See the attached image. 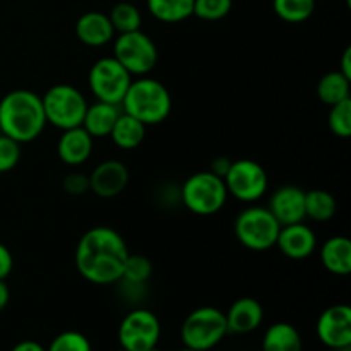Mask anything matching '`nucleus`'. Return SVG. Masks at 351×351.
<instances>
[{"mask_svg":"<svg viewBox=\"0 0 351 351\" xmlns=\"http://www.w3.org/2000/svg\"><path fill=\"white\" fill-rule=\"evenodd\" d=\"M223 180L228 195H233L240 202L259 201L269 189V177L266 170L254 160L232 161V167Z\"/></svg>","mask_w":351,"mask_h":351,"instance_id":"9d476101","label":"nucleus"},{"mask_svg":"<svg viewBox=\"0 0 351 351\" xmlns=\"http://www.w3.org/2000/svg\"><path fill=\"white\" fill-rule=\"evenodd\" d=\"M47 125L41 96L29 89H14L0 99V134L26 144L40 137Z\"/></svg>","mask_w":351,"mask_h":351,"instance_id":"f03ea898","label":"nucleus"},{"mask_svg":"<svg viewBox=\"0 0 351 351\" xmlns=\"http://www.w3.org/2000/svg\"><path fill=\"white\" fill-rule=\"evenodd\" d=\"M182 351H197V350H192V348H184Z\"/></svg>","mask_w":351,"mask_h":351,"instance_id":"ea45409f","label":"nucleus"},{"mask_svg":"<svg viewBox=\"0 0 351 351\" xmlns=\"http://www.w3.org/2000/svg\"><path fill=\"white\" fill-rule=\"evenodd\" d=\"M110 139L113 141L117 147L123 151H132L143 144L146 139V125L139 122L134 117L127 115V113H120L117 119L115 125H113L112 132H110Z\"/></svg>","mask_w":351,"mask_h":351,"instance_id":"412c9836","label":"nucleus"},{"mask_svg":"<svg viewBox=\"0 0 351 351\" xmlns=\"http://www.w3.org/2000/svg\"><path fill=\"white\" fill-rule=\"evenodd\" d=\"M113 351H127V350H123V348H119V350H113Z\"/></svg>","mask_w":351,"mask_h":351,"instance_id":"a19ab883","label":"nucleus"},{"mask_svg":"<svg viewBox=\"0 0 351 351\" xmlns=\"http://www.w3.org/2000/svg\"><path fill=\"white\" fill-rule=\"evenodd\" d=\"M93 144L95 139L81 125L62 130L57 143L58 160L69 167H81L91 158Z\"/></svg>","mask_w":351,"mask_h":351,"instance_id":"dca6fc26","label":"nucleus"},{"mask_svg":"<svg viewBox=\"0 0 351 351\" xmlns=\"http://www.w3.org/2000/svg\"><path fill=\"white\" fill-rule=\"evenodd\" d=\"M147 351H161V350H158V346H154V348H151V350H147Z\"/></svg>","mask_w":351,"mask_h":351,"instance_id":"58836bf2","label":"nucleus"},{"mask_svg":"<svg viewBox=\"0 0 351 351\" xmlns=\"http://www.w3.org/2000/svg\"><path fill=\"white\" fill-rule=\"evenodd\" d=\"M321 263L336 276H348L351 273V242L348 237H331L321 249Z\"/></svg>","mask_w":351,"mask_h":351,"instance_id":"aec40b11","label":"nucleus"},{"mask_svg":"<svg viewBox=\"0 0 351 351\" xmlns=\"http://www.w3.org/2000/svg\"><path fill=\"white\" fill-rule=\"evenodd\" d=\"M21 160V144L0 134V173L14 170Z\"/></svg>","mask_w":351,"mask_h":351,"instance_id":"2f4dec72","label":"nucleus"},{"mask_svg":"<svg viewBox=\"0 0 351 351\" xmlns=\"http://www.w3.org/2000/svg\"><path fill=\"white\" fill-rule=\"evenodd\" d=\"M280 230V223L269 209L263 206H250L240 211L233 225L237 240L254 252H264L276 247Z\"/></svg>","mask_w":351,"mask_h":351,"instance_id":"423d86ee","label":"nucleus"},{"mask_svg":"<svg viewBox=\"0 0 351 351\" xmlns=\"http://www.w3.org/2000/svg\"><path fill=\"white\" fill-rule=\"evenodd\" d=\"M62 187L71 195H82L89 191V175L81 171H72L62 182Z\"/></svg>","mask_w":351,"mask_h":351,"instance_id":"473e14b6","label":"nucleus"},{"mask_svg":"<svg viewBox=\"0 0 351 351\" xmlns=\"http://www.w3.org/2000/svg\"><path fill=\"white\" fill-rule=\"evenodd\" d=\"M267 209L281 226L304 221L305 191H302L297 185H283L273 192Z\"/></svg>","mask_w":351,"mask_h":351,"instance_id":"4468645a","label":"nucleus"},{"mask_svg":"<svg viewBox=\"0 0 351 351\" xmlns=\"http://www.w3.org/2000/svg\"><path fill=\"white\" fill-rule=\"evenodd\" d=\"M160 338V319L146 308L129 312L119 326L120 348L127 351H147L158 346Z\"/></svg>","mask_w":351,"mask_h":351,"instance_id":"9b49d317","label":"nucleus"},{"mask_svg":"<svg viewBox=\"0 0 351 351\" xmlns=\"http://www.w3.org/2000/svg\"><path fill=\"white\" fill-rule=\"evenodd\" d=\"M302 336L295 326L276 322L264 332L263 351H302Z\"/></svg>","mask_w":351,"mask_h":351,"instance_id":"4be33fe9","label":"nucleus"},{"mask_svg":"<svg viewBox=\"0 0 351 351\" xmlns=\"http://www.w3.org/2000/svg\"><path fill=\"white\" fill-rule=\"evenodd\" d=\"M113 57L125 67L130 75L143 77L158 64V48L154 41L141 29L122 33L113 43Z\"/></svg>","mask_w":351,"mask_h":351,"instance_id":"6e6552de","label":"nucleus"},{"mask_svg":"<svg viewBox=\"0 0 351 351\" xmlns=\"http://www.w3.org/2000/svg\"><path fill=\"white\" fill-rule=\"evenodd\" d=\"M110 23H112L115 33H130V31L141 29L143 24V16L141 10L130 2H120L113 5L112 12L108 14Z\"/></svg>","mask_w":351,"mask_h":351,"instance_id":"a878e982","label":"nucleus"},{"mask_svg":"<svg viewBox=\"0 0 351 351\" xmlns=\"http://www.w3.org/2000/svg\"><path fill=\"white\" fill-rule=\"evenodd\" d=\"M89 89L98 101L119 105L122 103L132 75L115 57H103L91 65L88 75Z\"/></svg>","mask_w":351,"mask_h":351,"instance_id":"1a4fd4ad","label":"nucleus"},{"mask_svg":"<svg viewBox=\"0 0 351 351\" xmlns=\"http://www.w3.org/2000/svg\"><path fill=\"white\" fill-rule=\"evenodd\" d=\"M351 79L343 75L339 71L328 72L317 82V96L324 105L332 106L339 101L350 99Z\"/></svg>","mask_w":351,"mask_h":351,"instance_id":"b1692460","label":"nucleus"},{"mask_svg":"<svg viewBox=\"0 0 351 351\" xmlns=\"http://www.w3.org/2000/svg\"><path fill=\"white\" fill-rule=\"evenodd\" d=\"M180 201L197 216L216 215L228 201L225 180L213 171H197L191 175L180 187Z\"/></svg>","mask_w":351,"mask_h":351,"instance_id":"20e7f679","label":"nucleus"},{"mask_svg":"<svg viewBox=\"0 0 351 351\" xmlns=\"http://www.w3.org/2000/svg\"><path fill=\"white\" fill-rule=\"evenodd\" d=\"M75 36L81 43L98 48L113 40L115 29H113L110 17L106 14L98 12V10H89V12L82 14L75 23Z\"/></svg>","mask_w":351,"mask_h":351,"instance_id":"a211bd4d","label":"nucleus"},{"mask_svg":"<svg viewBox=\"0 0 351 351\" xmlns=\"http://www.w3.org/2000/svg\"><path fill=\"white\" fill-rule=\"evenodd\" d=\"M274 12L287 23H304L314 14L315 0H273Z\"/></svg>","mask_w":351,"mask_h":351,"instance_id":"bb28decb","label":"nucleus"},{"mask_svg":"<svg viewBox=\"0 0 351 351\" xmlns=\"http://www.w3.org/2000/svg\"><path fill=\"white\" fill-rule=\"evenodd\" d=\"M14 267V257L10 254V250L0 242V280H5L10 273H12Z\"/></svg>","mask_w":351,"mask_h":351,"instance_id":"72a5a7b5","label":"nucleus"},{"mask_svg":"<svg viewBox=\"0 0 351 351\" xmlns=\"http://www.w3.org/2000/svg\"><path fill=\"white\" fill-rule=\"evenodd\" d=\"M228 332L233 335H249L256 331L264 319L263 305L250 297H242L230 305L228 312H225Z\"/></svg>","mask_w":351,"mask_h":351,"instance_id":"f3484780","label":"nucleus"},{"mask_svg":"<svg viewBox=\"0 0 351 351\" xmlns=\"http://www.w3.org/2000/svg\"><path fill=\"white\" fill-rule=\"evenodd\" d=\"M10 351H47V348L40 345L36 341H31V339H26V341H21L17 343Z\"/></svg>","mask_w":351,"mask_h":351,"instance_id":"c9c22d12","label":"nucleus"},{"mask_svg":"<svg viewBox=\"0 0 351 351\" xmlns=\"http://www.w3.org/2000/svg\"><path fill=\"white\" fill-rule=\"evenodd\" d=\"M9 300H10L9 285L5 283V280H0V312L9 305Z\"/></svg>","mask_w":351,"mask_h":351,"instance_id":"4c0bfd02","label":"nucleus"},{"mask_svg":"<svg viewBox=\"0 0 351 351\" xmlns=\"http://www.w3.org/2000/svg\"><path fill=\"white\" fill-rule=\"evenodd\" d=\"M233 0H194V16L202 21H219L232 10Z\"/></svg>","mask_w":351,"mask_h":351,"instance_id":"c756f323","label":"nucleus"},{"mask_svg":"<svg viewBox=\"0 0 351 351\" xmlns=\"http://www.w3.org/2000/svg\"><path fill=\"white\" fill-rule=\"evenodd\" d=\"M153 274V264L141 254H129L123 264L122 280L129 285H144Z\"/></svg>","mask_w":351,"mask_h":351,"instance_id":"cd10ccee","label":"nucleus"},{"mask_svg":"<svg viewBox=\"0 0 351 351\" xmlns=\"http://www.w3.org/2000/svg\"><path fill=\"white\" fill-rule=\"evenodd\" d=\"M336 204L335 195L329 194L322 189L305 192V218H311L314 221H329L335 218Z\"/></svg>","mask_w":351,"mask_h":351,"instance_id":"393cba45","label":"nucleus"},{"mask_svg":"<svg viewBox=\"0 0 351 351\" xmlns=\"http://www.w3.org/2000/svg\"><path fill=\"white\" fill-rule=\"evenodd\" d=\"M276 247L291 261H304L314 254L317 237L304 221L281 226Z\"/></svg>","mask_w":351,"mask_h":351,"instance_id":"2eb2a0df","label":"nucleus"},{"mask_svg":"<svg viewBox=\"0 0 351 351\" xmlns=\"http://www.w3.org/2000/svg\"><path fill=\"white\" fill-rule=\"evenodd\" d=\"M230 167H232V160L226 156H218L211 161V167H209V171H213L218 177L225 178V175L228 173Z\"/></svg>","mask_w":351,"mask_h":351,"instance_id":"f704fd0d","label":"nucleus"},{"mask_svg":"<svg viewBox=\"0 0 351 351\" xmlns=\"http://www.w3.org/2000/svg\"><path fill=\"white\" fill-rule=\"evenodd\" d=\"M328 123L329 129H331V132L335 134L336 137L348 139L351 136V98L331 106Z\"/></svg>","mask_w":351,"mask_h":351,"instance_id":"c85d7f7f","label":"nucleus"},{"mask_svg":"<svg viewBox=\"0 0 351 351\" xmlns=\"http://www.w3.org/2000/svg\"><path fill=\"white\" fill-rule=\"evenodd\" d=\"M228 335L225 312L216 307H199L185 317L180 338L185 348L209 351Z\"/></svg>","mask_w":351,"mask_h":351,"instance_id":"39448f33","label":"nucleus"},{"mask_svg":"<svg viewBox=\"0 0 351 351\" xmlns=\"http://www.w3.org/2000/svg\"><path fill=\"white\" fill-rule=\"evenodd\" d=\"M147 10L161 23H182L194 16V0H147Z\"/></svg>","mask_w":351,"mask_h":351,"instance_id":"5701e85b","label":"nucleus"},{"mask_svg":"<svg viewBox=\"0 0 351 351\" xmlns=\"http://www.w3.org/2000/svg\"><path fill=\"white\" fill-rule=\"evenodd\" d=\"M129 184V170L117 160H106L96 165L89 175V191L98 197L112 199L122 194Z\"/></svg>","mask_w":351,"mask_h":351,"instance_id":"ddd939ff","label":"nucleus"},{"mask_svg":"<svg viewBox=\"0 0 351 351\" xmlns=\"http://www.w3.org/2000/svg\"><path fill=\"white\" fill-rule=\"evenodd\" d=\"M120 108L146 127L158 125L171 113V95L160 81L143 75L139 79H132Z\"/></svg>","mask_w":351,"mask_h":351,"instance_id":"7ed1b4c3","label":"nucleus"},{"mask_svg":"<svg viewBox=\"0 0 351 351\" xmlns=\"http://www.w3.org/2000/svg\"><path fill=\"white\" fill-rule=\"evenodd\" d=\"M120 113H122V108L119 105H112V103L98 101L96 99L93 105H88V108H86L81 127L93 139L108 137Z\"/></svg>","mask_w":351,"mask_h":351,"instance_id":"6ab92c4d","label":"nucleus"},{"mask_svg":"<svg viewBox=\"0 0 351 351\" xmlns=\"http://www.w3.org/2000/svg\"><path fill=\"white\" fill-rule=\"evenodd\" d=\"M339 72H341L343 75H346L348 79H351V47L346 48L345 53H343L341 67H339Z\"/></svg>","mask_w":351,"mask_h":351,"instance_id":"e433bc0d","label":"nucleus"},{"mask_svg":"<svg viewBox=\"0 0 351 351\" xmlns=\"http://www.w3.org/2000/svg\"><path fill=\"white\" fill-rule=\"evenodd\" d=\"M41 103L47 123L60 130L81 125L89 105L86 96L71 84H55L48 88L41 96Z\"/></svg>","mask_w":351,"mask_h":351,"instance_id":"0eeeda50","label":"nucleus"},{"mask_svg":"<svg viewBox=\"0 0 351 351\" xmlns=\"http://www.w3.org/2000/svg\"><path fill=\"white\" fill-rule=\"evenodd\" d=\"M125 240L110 226L88 230L75 247V267L93 285H113L122 280L129 257Z\"/></svg>","mask_w":351,"mask_h":351,"instance_id":"f257e3e1","label":"nucleus"},{"mask_svg":"<svg viewBox=\"0 0 351 351\" xmlns=\"http://www.w3.org/2000/svg\"><path fill=\"white\" fill-rule=\"evenodd\" d=\"M315 331L319 341L331 350L348 348L351 346V308L345 304L326 308L319 315Z\"/></svg>","mask_w":351,"mask_h":351,"instance_id":"f8f14e48","label":"nucleus"},{"mask_svg":"<svg viewBox=\"0 0 351 351\" xmlns=\"http://www.w3.org/2000/svg\"><path fill=\"white\" fill-rule=\"evenodd\" d=\"M47 351H93L91 343L82 332L65 331L55 336Z\"/></svg>","mask_w":351,"mask_h":351,"instance_id":"7c9ffc66","label":"nucleus"}]
</instances>
